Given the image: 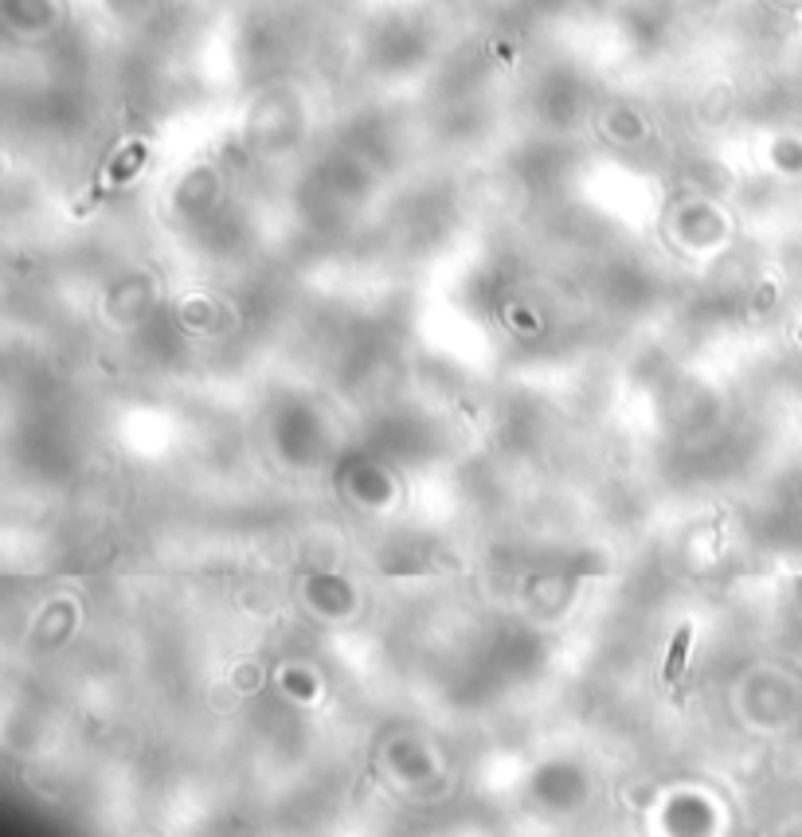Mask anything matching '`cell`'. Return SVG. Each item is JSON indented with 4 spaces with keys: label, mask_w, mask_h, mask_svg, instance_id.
I'll use <instances>...</instances> for the list:
<instances>
[{
    "label": "cell",
    "mask_w": 802,
    "mask_h": 837,
    "mask_svg": "<svg viewBox=\"0 0 802 837\" xmlns=\"http://www.w3.org/2000/svg\"><path fill=\"white\" fill-rule=\"evenodd\" d=\"M689 626L685 630H677V638H673V650H669V665H666V681H677L681 677V669H685V650H689Z\"/></svg>",
    "instance_id": "cell-1"
}]
</instances>
